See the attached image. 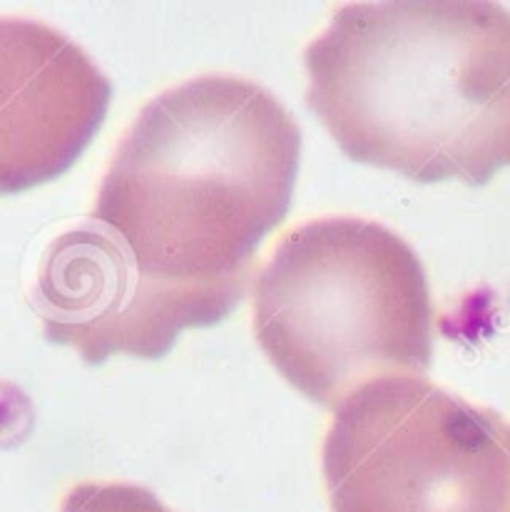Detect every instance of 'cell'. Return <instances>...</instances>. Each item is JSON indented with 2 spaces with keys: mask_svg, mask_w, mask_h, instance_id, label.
<instances>
[{
  "mask_svg": "<svg viewBox=\"0 0 510 512\" xmlns=\"http://www.w3.org/2000/svg\"><path fill=\"white\" fill-rule=\"evenodd\" d=\"M331 512H510V421L421 376L359 388L324 440Z\"/></svg>",
  "mask_w": 510,
  "mask_h": 512,
  "instance_id": "277c9868",
  "label": "cell"
},
{
  "mask_svg": "<svg viewBox=\"0 0 510 512\" xmlns=\"http://www.w3.org/2000/svg\"><path fill=\"white\" fill-rule=\"evenodd\" d=\"M63 512H172L152 490L130 483H80L65 495Z\"/></svg>",
  "mask_w": 510,
  "mask_h": 512,
  "instance_id": "8992f818",
  "label": "cell"
},
{
  "mask_svg": "<svg viewBox=\"0 0 510 512\" xmlns=\"http://www.w3.org/2000/svg\"><path fill=\"white\" fill-rule=\"evenodd\" d=\"M299 157V125L252 80L202 75L152 97L90 217L40 261L45 336L98 366L162 358L182 331L227 319L287 217Z\"/></svg>",
  "mask_w": 510,
  "mask_h": 512,
  "instance_id": "6da1fadb",
  "label": "cell"
},
{
  "mask_svg": "<svg viewBox=\"0 0 510 512\" xmlns=\"http://www.w3.org/2000/svg\"><path fill=\"white\" fill-rule=\"evenodd\" d=\"M306 102L354 162L413 182L510 167V10L488 0L349 3L304 53Z\"/></svg>",
  "mask_w": 510,
  "mask_h": 512,
  "instance_id": "7a4b0ae2",
  "label": "cell"
},
{
  "mask_svg": "<svg viewBox=\"0 0 510 512\" xmlns=\"http://www.w3.org/2000/svg\"><path fill=\"white\" fill-rule=\"evenodd\" d=\"M3 192L48 182L83 155L105 122L110 80L50 25L3 18Z\"/></svg>",
  "mask_w": 510,
  "mask_h": 512,
  "instance_id": "5b68a950",
  "label": "cell"
},
{
  "mask_svg": "<svg viewBox=\"0 0 510 512\" xmlns=\"http://www.w3.org/2000/svg\"><path fill=\"white\" fill-rule=\"evenodd\" d=\"M254 336L297 391L331 411L379 378L421 376L433 353L421 259L379 222H306L254 281Z\"/></svg>",
  "mask_w": 510,
  "mask_h": 512,
  "instance_id": "3957f363",
  "label": "cell"
}]
</instances>
